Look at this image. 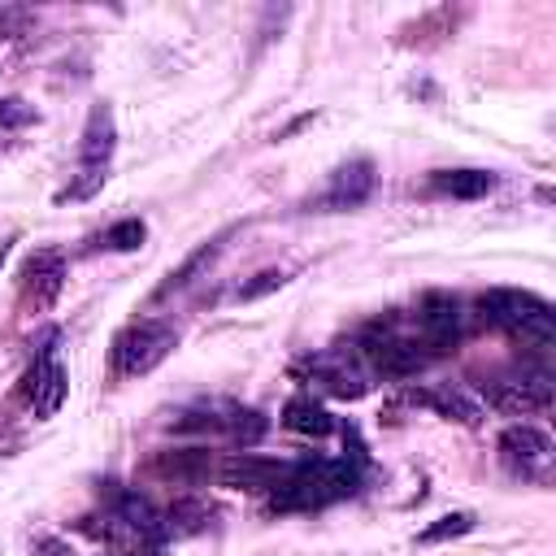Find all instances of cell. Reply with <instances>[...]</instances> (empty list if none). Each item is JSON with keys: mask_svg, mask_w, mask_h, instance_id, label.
Masks as SVG:
<instances>
[{"mask_svg": "<svg viewBox=\"0 0 556 556\" xmlns=\"http://www.w3.org/2000/svg\"><path fill=\"white\" fill-rule=\"evenodd\" d=\"M478 313L482 321L500 326L504 334H513L526 352H547L556 343V317L552 304L534 291H517V287H491L478 295Z\"/></svg>", "mask_w": 556, "mask_h": 556, "instance_id": "cell-1", "label": "cell"}, {"mask_svg": "<svg viewBox=\"0 0 556 556\" xmlns=\"http://www.w3.org/2000/svg\"><path fill=\"white\" fill-rule=\"evenodd\" d=\"M356 486V469L348 460H304L291 465V473L274 486V508L291 513V508H321L339 495H348Z\"/></svg>", "mask_w": 556, "mask_h": 556, "instance_id": "cell-2", "label": "cell"}, {"mask_svg": "<svg viewBox=\"0 0 556 556\" xmlns=\"http://www.w3.org/2000/svg\"><path fill=\"white\" fill-rule=\"evenodd\" d=\"M178 348V330L169 326V321H135V326H126L122 334H117V343H113V365H117V374L122 378H143V374H152L169 352Z\"/></svg>", "mask_w": 556, "mask_h": 556, "instance_id": "cell-3", "label": "cell"}, {"mask_svg": "<svg viewBox=\"0 0 556 556\" xmlns=\"http://www.w3.org/2000/svg\"><path fill=\"white\" fill-rule=\"evenodd\" d=\"M356 356H365V361H369L378 374H387V378H413V374H421V369H426V361H430L417 343H408V339L391 334V326H382V321L365 330V339H361Z\"/></svg>", "mask_w": 556, "mask_h": 556, "instance_id": "cell-4", "label": "cell"}, {"mask_svg": "<svg viewBox=\"0 0 556 556\" xmlns=\"http://www.w3.org/2000/svg\"><path fill=\"white\" fill-rule=\"evenodd\" d=\"M500 460H504L513 473H521V478L547 482L556 452H552V439H547L539 426H526V421H521V426H508V430L500 434Z\"/></svg>", "mask_w": 556, "mask_h": 556, "instance_id": "cell-5", "label": "cell"}, {"mask_svg": "<svg viewBox=\"0 0 556 556\" xmlns=\"http://www.w3.org/2000/svg\"><path fill=\"white\" fill-rule=\"evenodd\" d=\"M287 473H291V465H282L274 456H256V452H235V456L217 460V469H213V478L230 491H274Z\"/></svg>", "mask_w": 556, "mask_h": 556, "instance_id": "cell-6", "label": "cell"}, {"mask_svg": "<svg viewBox=\"0 0 556 556\" xmlns=\"http://www.w3.org/2000/svg\"><path fill=\"white\" fill-rule=\"evenodd\" d=\"M417 326H421V348L452 352L460 343V300L447 291H426L417 308Z\"/></svg>", "mask_w": 556, "mask_h": 556, "instance_id": "cell-7", "label": "cell"}, {"mask_svg": "<svg viewBox=\"0 0 556 556\" xmlns=\"http://www.w3.org/2000/svg\"><path fill=\"white\" fill-rule=\"evenodd\" d=\"M378 174H374V161L369 156H352L348 165H339L326 182V191L317 200H308V208H356L369 200Z\"/></svg>", "mask_w": 556, "mask_h": 556, "instance_id": "cell-8", "label": "cell"}, {"mask_svg": "<svg viewBox=\"0 0 556 556\" xmlns=\"http://www.w3.org/2000/svg\"><path fill=\"white\" fill-rule=\"evenodd\" d=\"M65 391H70L65 365H61L52 352H43V356L30 365L26 382H22V395H26V404L35 408V417H52V413L65 404Z\"/></svg>", "mask_w": 556, "mask_h": 556, "instance_id": "cell-9", "label": "cell"}, {"mask_svg": "<svg viewBox=\"0 0 556 556\" xmlns=\"http://www.w3.org/2000/svg\"><path fill=\"white\" fill-rule=\"evenodd\" d=\"M226 239H230V230H222V235L204 239V243H200L195 252H187V256H182V265H178V269H169V274H165V282H161V287L152 291V304H161V300H169V295L187 291V287H191V282H195V278H200V274H204V269H208V265H213V261L222 256Z\"/></svg>", "mask_w": 556, "mask_h": 556, "instance_id": "cell-10", "label": "cell"}, {"mask_svg": "<svg viewBox=\"0 0 556 556\" xmlns=\"http://www.w3.org/2000/svg\"><path fill=\"white\" fill-rule=\"evenodd\" d=\"M113 143H117L113 109H109V104H91V113H87V126H83V143H78V161H83L87 169H109Z\"/></svg>", "mask_w": 556, "mask_h": 556, "instance_id": "cell-11", "label": "cell"}, {"mask_svg": "<svg viewBox=\"0 0 556 556\" xmlns=\"http://www.w3.org/2000/svg\"><path fill=\"white\" fill-rule=\"evenodd\" d=\"M495 408L513 413V417H530V413H547L552 408V382L547 378H517V382H500L491 391Z\"/></svg>", "mask_w": 556, "mask_h": 556, "instance_id": "cell-12", "label": "cell"}, {"mask_svg": "<svg viewBox=\"0 0 556 556\" xmlns=\"http://www.w3.org/2000/svg\"><path fill=\"white\" fill-rule=\"evenodd\" d=\"M61 282H65V261L61 252H35L26 261V300H35V308H48L56 295H61Z\"/></svg>", "mask_w": 556, "mask_h": 556, "instance_id": "cell-13", "label": "cell"}, {"mask_svg": "<svg viewBox=\"0 0 556 556\" xmlns=\"http://www.w3.org/2000/svg\"><path fill=\"white\" fill-rule=\"evenodd\" d=\"M313 382H321L330 395H343V400H356V395L369 391L365 369H356L348 356H317L313 361Z\"/></svg>", "mask_w": 556, "mask_h": 556, "instance_id": "cell-14", "label": "cell"}, {"mask_svg": "<svg viewBox=\"0 0 556 556\" xmlns=\"http://www.w3.org/2000/svg\"><path fill=\"white\" fill-rule=\"evenodd\" d=\"M152 469L161 473V478H169V482H208L213 478V456L204 452V447H178V452H161L156 460H152Z\"/></svg>", "mask_w": 556, "mask_h": 556, "instance_id": "cell-15", "label": "cell"}, {"mask_svg": "<svg viewBox=\"0 0 556 556\" xmlns=\"http://www.w3.org/2000/svg\"><path fill=\"white\" fill-rule=\"evenodd\" d=\"M408 400H413V404H426V408H434L439 417L460 421V426H478V421H482V404H478L473 395H465L460 387H443V391H408Z\"/></svg>", "mask_w": 556, "mask_h": 556, "instance_id": "cell-16", "label": "cell"}, {"mask_svg": "<svg viewBox=\"0 0 556 556\" xmlns=\"http://www.w3.org/2000/svg\"><path fill=\"white\" fill-rule=\"evenodd\" d=\"M430 191L452 195V200H482L486 191H495V174L491 169H434Z\"/></svg>", "mask_w": 556, "mask_h": 556, "instance_id": "cell-17", "label": "cell"}, {"mask_svg": "<svg viewBox=\"0 0 556 556\" xmlns=\"http://www.w3.org/2000/svg\"><path fill=\"white\" fill-rule=\"evenodd\" d=\"M282 426L295 430V434H313V439H321V434L334 430V417H330L313 395H295V400H287V408H282Z\"/></svg>", "mask_w": 556, "mask_h": 556, "instance_id": "cell-18", "label": "cell"}, {"mask_svg": "<svg viewBox=\"0 0 556 556\" xmlns=\"http://www.w3.org/2000/svg\"><path fill=\"white\" fill-rule=\"evenodd\" d=\"M208 517H213V508L204 500H174L165 508V530L169 534H195L208 526Z\"/></svg>", "mask_w": 556, "mask_h": 556, "instance_id": "cell-19", "label": "cell"}, {"mask_svg": "<svg viewBox=\"0 0 556 556\" xmlns=\"http://www.w3.org/2000/svg\"><path fill=\"white\" fill-rule=\"evenodd\" d=\"M143 235H148V226H143L139 217H122V222H113V226L104 230V248H113V252H135V248L143 243Z\"/></svg>", "mask_w": 556, "mask_h": 556, "instance_id": "cell-20", "label": "cell"}, {"mask_svg": "<svg viewBox=\"0 0 556 556\" xmlns=\"http://www.w3.org/2000/svg\"><path fill=\"white\" fill-rule=\"evenodd\" d=\"M222 430H226L235 443H256V439L265 434V417L252 413V408H230V417H226Z\"/></svg>", "mask_w": 556, "mask_h": 556, "instance_id": "cell-21", "label": "cell"}, {"mask_svg": "<svg viewBox=\"0 0 556 556\" xmlns=\"http://www.w3.org/2000/svg\"><path fill=\"white\" fill-rule=\"evenodd\" d=\"M473 513H447V517H439L434 526H426L421 534H417V543H443V539H456V534H469L473 530Z\"/></svg>", "mask_w": 556, "mask_h": 556, "instance_id": "cell-22", "label": "cell"}, {"mask_svg": "<svg viewBox=\"0 0 556 556\" xmlns=\"http://www.w3.org/2000/svg\"><path fill=\"white\" fill-rule=\"evenodd\" d=\"M282 282H287V269H261V274H252V282L235 287V300H239V304H248V300H261V295L278 291Z\"/></svg>", "mask_w": 556, "mask_h": 556, "instance_id": "cell-23", "label": "cell"}, {"mask_svg": "<svg viewBox=\"0 0 556 556\" xmlns=\"http://www.w3.org/2000/svg\"><path fill=\"white\" fill-rule=\"evenodd\" d=\"M104 178H109V169H78V178L65 187V191H56V200L65 204V200H87V195H96L100 187H104Z\"/></svg>", "mask_w": 556, "mask_h": 556, "instance_id": "cell-24", "label": "cell"}, {"mask_svg": "<svg viewBox=\"0 0 556 556\" xmlns=\"http://www.w3.org/2000/svg\"><path fill=\"white\" fill-rule=\"evenodd\" d=\"M30 22V13L26 9H17V4H9V9H0V39H13V35H22V26Z\"/></svg>", "mask_w": 556, "mask_h": 556, "instance_id": "cell-25", "label": "cell"}, {"mask_svg": "<svg viewBox=\"0 0 556 556\" xmlns=\"http://www.w3.org/2000/svg\"><path fill=\"white\" fill-rule=\"evenodd\" d=\"M9 248H13V235H4V239H0V265H4V256H9Z\"/></svg>", "mask_w": 556, "mask_h": 556, "instance_id": "cell-26", "label": "cell"}, {"mask_svg": "<svg viewBox=\"0 0 556 556\" xmlns=\"http://www.w3.org/2000/svg\"><path fill=\"white\" fill-rule=\"evenodd\" d=\"M109 556H117V552H109Z\"/></svg>", "mask_w": 556, "mask_h": 556, "instance_id": "cell-27", "label": "cell"}]
</instances>
